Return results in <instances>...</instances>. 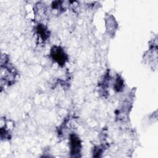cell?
<instances>
[{"mask_svg": "<svg viewBox=\"0 0 158 158\" xmlns=\"http://www.w3.org/2000/svg\"><path fill=\"white\" fill-rule=\"evenodd\" d=\"M123 88V81L122 78L117 76L114 85V88L117 91H120Z\"/></svg>", "mask_w": 158, "mask_h": 158, "instance_id": "cell-5", "label": "cell"}, {"mask_svg": "<svg viewBox=\"0 0 158 158\" xmlns=\"http://www.w3.org/2000/svg\"><path fill=\"white\" fill-rule=\"evenodd\" d=\"M51 56L52 59L59 65L65 64L67 60V56L63 49L59 46H53L51 50Z\"/></svg>", "mask_w": 158, "mask_h": 158, "instance_id": "cell-1", "label": "cell"}, {"mask_svg": "<svg viewBox=\"0 0 158 158\" xmlns=\"http://www.w3.org/2000/svg\"><path fill=\"white\" fill-rule=\"evenodd\" d=\"M36 31L38 34L40 36L41 38L44 41L46 40L48 36H49V33L46 29V28L45 27V26H44L43 24H40L38 25L37 28H36Z\"/></svg>", "mask_w": 158, "mask_h": 158, "instance_id": "cell-3", "label": "cell"}, {"mask_svg": "<svg viewBox=\"0 0 158 158\" xmlns=\"http://www.w3.org/2000/svg\"><path fill=\"white\" fill-rule=\"evenodd\" d=\"M106 25L108 26L107 29L109 30L110 32L115 30V28L117 27V23L114 20V18L112 16L109 15L107 19L106 20Z\"/></svg>", "mask_w": 158, "mask_h": 158, "instance_id": "cell-4", "label": "cell"}, {"mask_svg": "<svg viewBox=\"0 0 158 158\" xmlns=\"http://www.w3.org/2000/svg\"><path fill=\"white\" fill-rule=\"evenodd\" d=\"M70 144L71 149V154L74 156L78 154L81 149L80 141L78 137L75 135H71L70 136Z\"/></svg>", "mask_w": 158, "mask_h": 158, "instance_id": "cell-2", "label": "cell"}]
</instances>
